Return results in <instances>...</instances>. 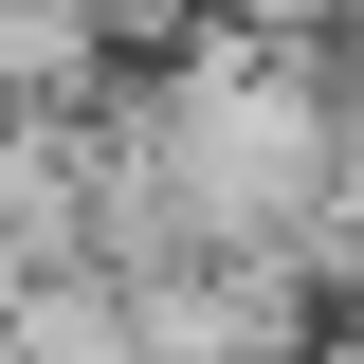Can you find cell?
<instances>
[{"instance_id": "1", "label": "cell", "mask_w": 364, "mask_h": 364, "mask_svg": "<svg viewBox=\"0 0 364 364\" xmlns=\"http://www.w3.org/2000/svg\"><path fill=\"white\" fill-rule=\"evenodd\" d=\"M109 128L146 146V182H164L182 255H310L328 182H346V91H328L310 37H237V18H200V37L128 55L109 73Z\"/></svg>"}, {"instance_id": "2", "label": "cell", "mask_w": 364, "mask_h": 364, "mask_svg": "<svg viewBox=\"0 0 364 364\" xmlns=\"http://www.w3.org/2000/svg\"><path fill=\"white\" fill-rule=\"evenodd\" d=\"M109 310H128V364H310L328 346V291L291 255H182Z\"/></svg>"}, {"instance_id": "3", "label": "cell", "mask_w": 364, "mask_h": 364, "mask_svg": "<svg viewBox=\"0 0 364 364\" xmlns=\"http://www.w3.org/2000/svg\"><path fill=\"white\" fill-rule=\"evenodd\" d=\"M109 73H128V55L91 37V0H0V128H55V109H91Z\"/></svg>"}, {"instance_id": "4", "label": "cell", "mask_w": 364, "mask_h": 364, "mask_svg": "<svg viewBox=\"0 0 364 364\" xmlns=\"http://www.w3.org/2000/svg\"><path fill=\"white\" fill-rule=\"evenodd\" d=\"M0 310H18V273H0Z\"/></svg>"}]
</instances>
